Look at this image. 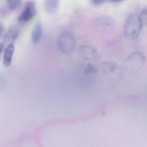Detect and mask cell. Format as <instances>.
Returning a JSON list of instances; mask_svg holds the SVG:
<instances>
[{"label": "cell", "mask_w": 147, "mask_h": 147, "mask_svg": "<svg viewBox=\"0 0 147 147\" xmlns=\"http://www.w3.org/2000/svg\"><path fill=\"white\" fill-rule=\"evenodd\" d=\"M143 24L137 14H131L123 24V31L125 37L129 40H134L137 38L142 32Z\"/></svg>", "instance_id": "cell-1"}, {"label": "cell", "mask_w": 147, "mask_h": 147, "mask_svg": "<svg viewBox=\"0 0 147 147\" xmlns=\"http://www.w3.org/2000/svg\"><path fill=\"white\" fill-rule=\"evenodd\" d=\"M57 47L63 53H70L73 52L76 45V37L71 32L65 31L59 35L57 40Z\"/></svg>", "instance_id": "cell-2"}, {"label": "cell", "mask_w": 147, "mask_h": 147, "mask_svg": "<svg viewBox=\"0 0 147 147\" xmlns=\"http://www.w3.org/2000/svg\"><path fill=\"white\" fill-rule=\"evenodd\" d=\"M37 14L36 5L34 1H29L25 4L22 11L18 17V21L20 23L24 24L30 22Z\"/></svg>", "instance_id": "cell-3"}, {"label": "cell", "mask_w": 147, "mask_h": 147, "mask_svg": "<svg viewBox=\"0 0 147 147\" xmlns=\"http://www.w3.org/2000/svg\"><path fill=\"white\" fill-rule=\"evenodd\" d=\"M146 60L144 55L141 52H135L132 53L129 57L127 63H129V67H135V68H140L144 65Z\"/></svg>", "instance_id": "cell-4"}, {"label": "cell", "mask_w": 147, "mask_h": 147, "mask_svg": "<svg viewBox=\"0 0 147 147\" xmlns=\"http://www.w3.org/2000/svg\"><path fill=\"white\" fill-rule=\"evenodd\" d=\"M115 25V20L109 16H102L96 21V27L100 30H110Z\"/></svg>", "instance_id": "cell-5"}, {"label": "cell", "mask_w": 147, "mask_h": 147, "mask_svg": "<svg viewBox=\"0 0 147 147\" xmlns=\"http://www.w3.org/2000/svg\"><path fill=\"white\" fill-rule=\"evenodd\" d=\"M80 55L86 60L96 61L98 60L99 55L98 51L93 47L90 46H83L80 50Z\"/></svg>", "instance_id": "cell-6"}, {"label": "cell", "mask_w": 147, "mask_h": 147, "mask_svg": "<svg viewBox=\"0 0 147 147\" xmlns=\"http://www.w3.org/2000/svg\"><path fill=\"white\" fill-rule=\"evenodd\" d=\"M20 34V30L17 26H12L9 29L4 37V44L10 45L13 44Z\"/></svg>", "instance_id": "cell-7"}, {"label": "cell", "mask_w": 147, "mask_h": 147, "mask_svg": "<svg viewBox=\"0 0 147 147\" xmlns=\"http://www.w3.org/2000/svg\"><path fill=\"white\" fill-rule=\"evenodd\" d=\"M7 5L1 9V14L5 15L9 13V11H14L18 9L21 5L22 0H6Z\"/></svg>", "instance_id": "cell-8"}, {"label": "cell", "mask_w": 147, "mask_h": 147, "mask_svg": "<svg viewBox=\"0 0 147 147\" xmlns=\"http://www.w3.org/2000/svg\"><path fill=\"white\" fill-rule=\"evenodd\" d=\"M14 53V45L13 44L8 45L4 51V57H3V64L5 67H9L12 61L13 55Z\"/></svg>", "instance_id": "cell-9"}, {"label": "cell", "mask_w": 147, "mask_h": 147, "mask_svg": "<svg viewBox=\"0 0 147 147\" xmlns=\"http://www.w3.org/2000/svg\"><path fill=\"white\" fill-rule=\"evenodd\" d=\"M42 26L41 22H38L35 24L32 30V41L34 44H37L40 41L42 36Z\"/></svg>", "instance_id": "cell-10"}, {"label": "cell", "mask_w": 147, "mask_h": 147, "mask_svg": "<svg viewBox=\"0 0 147 147\" xmlns=\"http://www.w3.org/2000/svg\"><path fill=\"white\" fill-rule=\"evenodd\" d=\"M60 0H45V9L48 13H55L59 7Z\"/></svg>", "instance_id": "cell-11"}, {"label": "cell", "mask_w": 147, "mask_h": 147, "mask_svg": "<svg viewBox=\"0 0 147 147\" xmlns=\"http://www.w3.org/2000/svg\"><path fill=\"white\" fill-rule=\"evenodd\" d=\"M139 17L143 26H147V7L142 10Z\"/></svg>", "instance_id": "cell-12"}, {"label": "cell", "mask_w": 147, "mask_h": 147, "mask_svg": "<svg viewBox=\"0 0 147 147\" xmlns=\"http://www.w3.org/2000/svg\"><path fill=\"white\" fill-rule=\"evenodd\" d=\"M106 0H90L91 4H93L95 6H99L103 4Z\"/></svg>", "instance_id": "cell-13"}, {"label": "cell", "mask_w": 147, "mask_h": 147, "mask_svg": "<svg viewBox=\"0 0 147 147\" xmlns=\"http://www.w3.org/2000/svg\"><path fill=\"white\" fill-rule=\"evenodd\" d=\"M3 32H4V27H3L2 24L0 22V37H1V35H2Z\"/></svg>", "instance_id": "cell-14"}, {"label": "cell", "mask_w": 147, "mask_h": 147, "mask_svg": "<svg viewBox=\"0 0 147 147\" xmlns=\"http://www.w3.org/2000/svg\"><path fill=\"white\" fill-rule=\"evenodd\" d=\"M3 49H4V44L1 42H0V55H1V52H2Z\"/></svg>", "instance_id": "cell-15"}, {"label": "cell", "mask_w": 147, "mask_h": 147, "mask_svg": "<svg viewBox=\"0 0 147 147\" xmlns=\"http://www.w3.org/2000/svg\"><path fill=\"white\" fill-rule=\"evenodd\" d=\"M111 1H116V2H118V1H123V0H111Z\"/></svg>", "instance_id": "cell-16"}]
</instances>
